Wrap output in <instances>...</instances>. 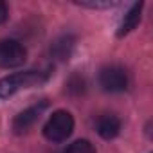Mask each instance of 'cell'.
<instances>
[{
  "label": "cell",
  "instance_id": "277c9868",
  "mask_svg": "<svg viewBox=\"0 0 153 153\" xmlns=\"http://www.w3.org/2000/svg\"><path fill=\"white\" fill-rule=\"evenodd\" d=\"M99 85L105 92H124L128 88V72L119 65L103 67L99 72Z\"/></svg>",
  "mask_w": 153,
  "mask_h": 153
},
{
  "label": "cell",
  "instance_id": "3957f363",
  "mask_svg": "<svg viewBox=\"0 0 153 153\" xmlns=\"http://www.w3.org/2000/svg\"><path fill=\"white\" fill-rule=\"evenodd\" d=\"M27 59V49L18 40H0V68H16Z\"/></svg>",
  "mask_w": 153,
  "mask_h": 153
},
{
  "label": "cell",
  "instance_id": "9c48e42d",
  "mask_svg": "<svg viewBox=\"0 0 153 153\" xmlns=\"http://www.w3.org/2000/svg\"><path fill=\"white\" fill-rule=\"evenodd\" d=\"M65 92L72 97H79L87 92V79L81 74H72L65 81Z\"/></svg>",
  "mask_w": 153,
  "mask_h": 153
},
{
  "label": "cell",
  "instance_id": "7a4b0ae2",
  "mask_svg": "<svg viewBox=\"0 0 153 153\" xmlns=\"http://www.w3.org/2000/svg\"><path fill=\"white\" fill-rule=\"evenodd\" d=\"M74 131V117L67 110H56L43 126V135L51 142H63Z\"/></svg>",
  "mask_w": 153,
  "mask_h": 153
},
{
  "label": "cell",
  "instance_id": "5b68a950",
  "mask_svg": "<svg viewBox=\"0 0 153 153\" xmlns=\"http://www.w3.org/2000/svg\"><path fill=\"white\" fill-rule=\"evenodd\" d=\"M47 108H49V101L43 99V101H38L36 105L25 108L24 112H20V114L13 119V131H15L16 135L27 133V131L34 126V123L40 119V115H42Z\"/></svg>",
  "mask_w": 153,
  "mask_h": 153
},
{
  "label": "cell",
  "instance_id": "7c38bea8",
  "mask_svg": "<svg viewBox=\"0 0 153 153\" xmlns=\"http://www.w3.org/2000/svg\"><path fill=\"white\" fill-rule=\"evenodd\" d=\"M7 18H9V7H7L6 2L0 0V24H4Z\"/></svg>",
  "mask_w": 153,
  "mask_h": 153
},
{
  "label": "cell",
  "instance_id": "8fae6325",
  "mask_svg": "<svg viewBox=\"0 0 153 153\" xmlns=\"http://www.w3.org/2000/svg\"><path fill=\"white\" fill-rule=\"evenodd\" d=\"M78 6L90 7V9H106V7H114L115 2H78Z\"/></svg>",
  "mask_w": 153,
  "mask_h": 153
},
{
  "label": "cell",
  "instance_id": "ba28073f",
  "mask_svg": "<svg viewBox=\"0 0 153 153\" xmlns=\"http://www.w3.org/2000/svg\"><path fill=\"white\" fill-rule=\"evenodd\" d=\"M140 15H142V2L131 4V7L126 11V15L123 16V20L117 27V38H124L133 29H137V25L140 24Z\"/></svg>",
  "mask_w": 153,
  "mask_h": 153
},
{
  "label": "cell",
  "instance_id": "8992f818",
  "mask_svg": "<svg viewBox=\"0 0 153 153\" xmlns=\"http://www.w3.org/2000/svg\"><path fill=\"white\" fill-rule=\"evenodd\" d=\"M76 49V38L72 34H61L51 43V56L56 61H68Z\"/></svg>",
  "mask_w": 153,
  "mask_h": 153
},
{
  "label": "cell",
  "instance_id": "52a82bcc",
  "mask_svg": "<svg viewBox=\"0 0 153 153\" xmlns=\"http://www.w3.org/2000/svg\"><path fill=\"white\" fill-rule=\"evenodd\" d=\"M96 130L105 140H112L121 131V119L115 114H103L96 121Z\"/></svg>",
  "mask_w": 153,
  "mask_h": 153
},
{
  "label": "cell",
  "instance_id": "30bf717a",
  "mask_svg": "<svg viewBox=\"0 0 153 153\" xmlns=\"http://www.w3.org/2000/svg\"><path fill=\"white\" fill-rule=\"evenodd\" d=\"M63 153H97L94 144L87 139H78V140H74L72 144L67 146V149Z\"/></svg>",
  "mask_w": 153,
  "mask_h": 153
},
{
  "label": "cell",
  "instance_id": "6da1fadb",
  "mask_svg": "<svg viewBox=\"0 0 153 153\" xmlns=\"http://www.w3.org/2000/svg\"><path fill=\"white\" fill-rule=\"evenodd\" d=\"M49 79V72L43 70H24L15 72L0 79V99H7L20 90L40 87Z\"/></svg>",
  "mask_w": 153,
  "mask_h": 153
}]
</instances>
